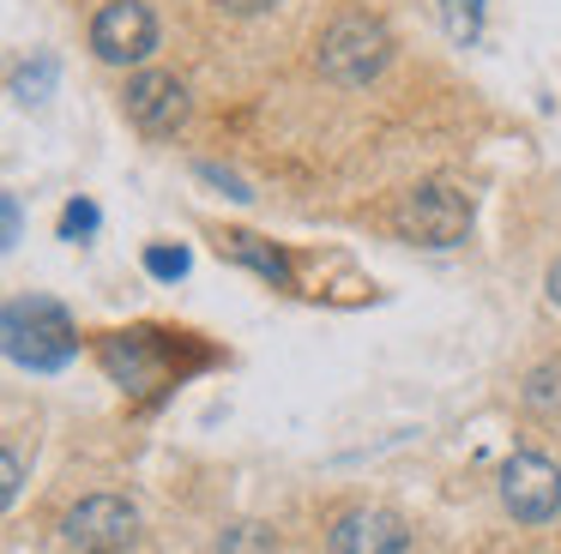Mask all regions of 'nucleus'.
Segmentation results:
<instances>
[{
  "instance_id": "obj_2",
  "label": "nucleus",
  "mask_w": 561,
  "mask_h": 554,
  "mask_svg": "<svg viewBox=\"0 0 561 554\" xmlns=\"http://www.w3.org/2000/svg\"><path fill=\"white\" fill-rule=\"evenodd\" d=\"M392 223L416 247H459L465 229H471V199L459 187H447V181H423V187H411L399 199Z\"/></svg>"
},
{
  "instance_id": "obj_11",
  "label": "nucleus",
  "mask_w": 561,
  "mask_h": 554,
  "mask_svg": "<svg viewBox=\"0 0 561 554\" xmlns=\"http://www.w3.org/2000/svg\"><path fill=\"white\" fill-rule=\"evenodd\" d=\"M0 476H7V482H0V494H7V506H13V500H19V488H25V464H19L13 446L0 452Z\"/></svg>"
},
{
  "instance_id": "obj_9",
  "label": "nucleus",
  "mask_w": 561,
  "mask_h": 554,
  "mask_svg": "<svg viewBox=\"0 0 561 554\" xmlns=\"http://www.w3.org/2000/svg\"><path fill=\"white\" fill-rule=\"evenodd\" d=\"M224 253H230V259H242V265H254L266 284L290 289V265H284V253L260 247V235H224Z\"/></svg>"
},
{
  "instance_id": "obj_1",
  "label": "nucleus",
  "mask_w": 561,
  "mask_h": 554,
  "mask_svg": "<svg viewBox=\"0 0 561 554\" xmlns=\"http://www.w3.org/2000/svg\"><path fill=\"white\" fill-rule=\"evenodd\" d=\"M392 60V36L387 24L375 19V12H339V19H327V31H320L314 43V67L327 72L332 84H368L380 67Z\"/></svg>"
},
{
  "instance_id": "obj_13",
  "label": "nucleus",
  "mask_w": 561,
  "mask_h": 554,
  "mask_svg": "<svg viewBox=\"0 0 561 554\" xmlns=\"http://www.w3.org/2000/svg\"><path fill=\"white\" fill-rule=\"evenodd\" d=\"M151 272H158V277H182L187 272V253H151Z\"/></svg>"
},
{
  "instance_id": "obj_12",
  "label": "nucleus",
  "mask_w": 561,
  "mask_h": 554,
  "mask_svg": "<svg viewBox=\"0 0 561 554\" xmlns=\"http://www.w3.org/2000/svg\"><path fill=\"white\" fill-rule=\"evenodd\" d=\"M91 229H98V211H91V205H67L61 235H91Z\"/></svg>"
},
{
  "instance_id": "obj_10",
  "label": "nucleus",
  "mask_w": 561,
  "mask_h": 554,
  "mask_svg": "<svg viewBox=\"0 0 561 554\" xmlns=\"http://www.w3.org/2000/svg\"><path fill=\"white\" fill-rule=\"evenodd\" d=\"M218 549L224 554H266L272 549V530L266 524H236V530H224Z\"/></svg>"
},
{
  "instance_id": "obj_15",
  "label": "nucleus",
  "mask_w": 561,
  "mask_h": 554,
  "mask_svg": "<svg viewBox=\"0 0 561 554\" xmlns=\"http://www.w3.org/2000/svg\"><path fill=\"white\" fill-rule=\"evenodd\" d=\"M543 284H549V301H556V308H561V259L549 265V277H543Z\"/></svg>"
},
{
  "instance_id": "obj_4",
  "label": "nucleus",
  "mask_w": 561,
  "mask_h": 554,
  "mask_svg": "<svg viewBox=\"0 0 561 554\" xmlns=\"http://www.w3.org/2000/svg\"><path fill=\"white\" fill-rule=\"evenodd\" d=\"M61 536L79 554H127L139 542V506L122 500V494H85L61 518Z\"/></svg>"
},
{
  "instance_id": "obj_6",
  "label": "nucleus",
  "mask_w": 561,
  "mask_h": 554,
  "mask_svg": "<svg viewBox=\"0 0 561 554\" xmlns=\"http://www.w3.org/2000/svg\"><path fill=\"white\" fill-rule=\"evenodd\" d=\"M91 48H98V60H110V67H139V60L158 48V19H151L146 0H110V7H98V19H91Z\"/></svg>"
},
{
  "instance_id": "obj_8",
  "label": "nucleus",
  "mask_w": 561,
  "mask_h": 554,
  "mask_svg": "<svg viewBox=\"0 0 561 554\" xmlns=\"http://www.w3.org/2000/svg\"><path fill=\"white\" fill-rule=\"evenodd\" d=\"M404 549H411V530L387 506H351L327 530V554H404Z\"/></svg>"
},
{
  "instance_id": "obj_3",
  "label": "nucleus",
  "mask_w": 561,
  "mask_h": 554,
  "mask_svg": "<svg viewBox=\"0 0 561 554\" xmlns=\"http://www.w3.org/2000/svg\"><path fill=\"white\" fill-rule=\"evenodd\" d=\"M7 349L25 368H61V361H73V325L55 301H13L7 308Z\"/></svg>"
},
{
  "instance_id": "obj_7",
  "label": "nucleus",
  "mask_w": 561,
  "mask_h": 554,
  "mask_svg": "<svg viewBox=\"0 0 561 554\" xmlns=\"http://www.w3.org/2000/svg\"><path fill=\"white\" fill-rule=\"evenodd\" d=\"M122 108H127V120H134L146 139H170V132L187 120V84L175 79V72H151L146 67V72L127 79Z\"/></svg>"
},
{
  "instance_id": "obj_5",
  "label": "nucleus",
  "mask_w": 561,
  "mask_h": 554,
  "mask_svg": "<svg viewBox=\"0 0 561 554\" xmlns=\"http://www.w3.org/2000/svg\"><path fill=\"white\" fill-rule=\"evenodd\" d=\"M501 506L519 524H549L561 512V470L543 452H513L501 464Z\"/></svg>"
},
{
  "instance_id": "obj_14",
  "label": "nucleus",
  "mask_w": 561,
  "mask_h": 554,
  "mask_svg": "<svg viewBox=\"0 0 561 554\" xmlns=\"http://www.w3.org/2000/svg\"><path fill=\"white\" fill-rule=\"evenodd\" d=\"M224 12H236V19H248V12H266V7H278V0H218Z\"/></svg>"
}]
</instances>
